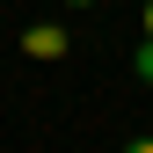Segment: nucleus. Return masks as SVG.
Returning <instances> with one entry per match:
<instances>
[{
	"mask_svg": "<svg viewBox=\"0 0 153 153\" xmlns=\"http://www.w3.org/2000/svg\"><path fill=\"white\" fill-rule=\"evenodd\" d=\"M22 51H29V59H66V29H59V22H36V29L22 36Z\"/></svg>",
	"mask_w": 153,
	"mask_h": 153,
	"instance_id": "nucleus-1",
	"label": "nucleus"
},
{
	"mask_svg": "<svg viewBox=\"0 0 153 153\" xmlns=\"http://www.w3.org/2000/svg\"><path fill=\"white\" fill-rule=\"evenodd\" d=\"M131 73H139V80L153 88V36H146V44H139V51H131Z\"/></svg>",
	"mask_w": 153,
	"mask_h": 153,
	"instance_id": "nucleus-2",
	"label": "nucleus"
},
{
	"mask_svg": "<svg viewBox=\"0 0 153 153\" xmlns=\"http://www.w3.org/2000/svg\"><path fill=\"white\" fill-rule=\"evenodd\" d=\"M124 153H153V139H139V146H124Z\"/></svg>",
	"mask_w": 153,
	"mask_h": 153,
	"instance_id": "nucleus-3",
	"label": "nucleus"
},
{
	"mask_svg": "<svg viewBox=\"0 0 153 153\" xmlns=\"http://www.w3.org/2000/svg\"><path fill=\"white\" fill-rule=\"evenodd\" d=\"M59 7H95V0H59Z\"/></svg>",
	"mask_w": 153,
	"mask_h": 153,
	"instance_id": "nucleus-4",
	"label": "nucleus"
},
{
	"mask_svg": "<svg viewBox=\"0 0 153 153\" xmlns=\"http://www.w3.org/2000/svg\"><path fill=\"white\" fill-rule=\"evenodd\" d=\"M146 36H153V0H146Z\"/></svg>",
	"mask_w": 153,
	"mask_h": 153,
	"instance_id": "nucleus-5",
	"label": "nucleus"
}]
</instances>
